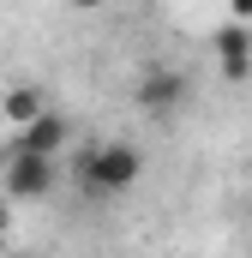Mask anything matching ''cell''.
Wrapping results in <instances>:
<instances>
[{
	"instance_id": "1",
	"label": "cell",
	"mask_w": 252,
	"mask_h": 258,
	"mask_svg": "<svg viewBox=\"0 0 252 258\" xmlns=\"http://www.w3.org/2000/svg\"><path fill=\"white\" fill-rule=\"evenodd\" d=\"M138 174H144V156H138V144H120V138L90 144L84 162H78V186H84L90 198H120V192H132Z\"/></svg>"
},
{
	"instance_id": "7",
	"label": "cell",
	"mask_w": 252,
	"mask_h": 258,
	"mask_svg": "<svg viewBox=\"0 0 252 258\" xmlns=\"http://www.w3.org/2000/svg\"><path fill=\"white\" fill-rule=\"evenodd\" d=\"M228 18L234 24H252V0H228Z\"/></svg>"
},
{
	"instance_id": "5",
	"label": "cell",
	"mask_w": 252,
	"mask_h": 258,
	"mask_svg": "<svg viewBox=\"0 0 252 258\" xmlns=\"http://www.w3.org/2000/svg\"><path fill=\"white\" fill-rule=\"evenodd\" d=\"M48 108V96L36 90V84H12V90H0V120L6 126H24V120H36Z\"/></svg>"
},
{
	"instance_id": "8",
	"label": "cell",
	"mask_w": 252,
	"mask_h": 258,
	"mask_svg": "<svg viewBox=\"0 0 252 258\" xmlns=\"http://www.w3.org/2000/svg\"><path fill=\"white\" fill-rule=\"evenodd\" d=\"M66 6H78V12H96V6H108V0H66Z\"/></svg>"
},
{
	"instance_id": "6",
	"label": "cell",
	"mask_w": 252,
	"mask_h": 258,
	"mask_svg": "<svg viewBox=\"0 0 252 258\" xmlns=\"http://www.w3.org/2000/svg\"><path fill=\"white\" fill-rule=\"evenodd\" d=\"M216 54H222V72H228V78H246V54H252L246 24H222V30H216Z\"/></svg>"
},
{
	"instance_id": "3",
	"label": "cell",
	"mask_w": 252,
	"mask_h": 258,
	"mask_svg": "<svg viewBox=\"0 0 252 258\" xmlns=\"http://www.w3.org/2000/svg\"><path fill=\"white\" fill-rule=\"evenodd\" d=\"M186 96H192V78L174 72V66H150L138 78V90H132V102L144 114H174V108H186Z\"/></svg>"
},
{
	"instance_id": "2",
	"label": "cell",
	"mask_w": 252,
	"mask_h": 258,
	"mask_svg": "<svg viewBox=\"0 0 252 258\" xmlns=\"http://www.w3.org/2000/svg\"><path fill=\"white\" fill-rule=\"evenodd\" d=\"M54 180H60L54 156H30V150H12V156H6V192L18 198V204L48 198V192H54Z\"/></svg>"
},
{
	"instance_id": "4",
	"label": "cell",
	"mask_w": 252,
	"mask_h": 258,
	"mask_svg": "<svg viewBox=\"0 0 252 258\" xmlns=\"http://www.w3.org/2000/svg\"><path fill=\"white\" fill-rule=\"evenodd\" d=\"M72 138V126H66V114H54V108H42L36 120H24L18 126V138H12V150H30V156H60V144Z\"/></svg>"
}]
</instances>
